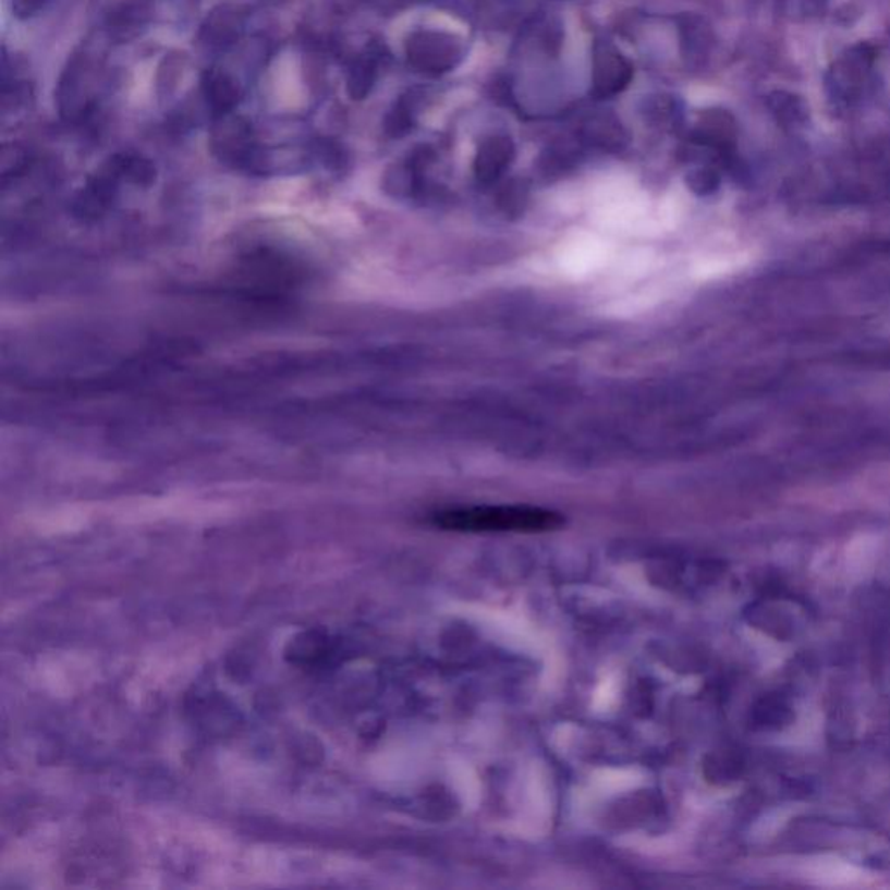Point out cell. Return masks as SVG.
<instances>
[{"label":"cell","mask_w":890,"mask_h":890,"mask_svg":"<svg viewBox=\"0 0 890 890\" xmlns=\"http://www.w3.org/2000/svg\"><path fill=\"white\" fill-rule=\"evenodd\" d=\"M435 525L456 533H548L565 524L564 516L529 504L468 507L435 515Z\"/></svg>","instance_id":"obj_1"},{"label":"cell","mask_w":890,"mask_h":890,"mask_svg":"<svg viewBox=\"0 0 890 890\" xmlns=\"http://www.w3.org/2000/svg\"><path fill=\"white\" fill-rule=\"evenodd\" d=\"M98 78L99 65L89 54L82 52L69 61L57 90L58 110L66 122L82 121L93 110Z\"/></svg>","instance_id":"obj_2"},{"label":"cell","mask_w":890,"mask_h":890,"mask_svg":"<svg viewBox=\"0 0 890 890\" xmlns=\"http://www.w3.org/2000/svg\"><path fill=\"white\" fill-rule=\"evenodd\" d=\"M253 125L235 113L215 117L211 130V150L221 162L235 168H249L254 151L258 150Z\"/></svg>","instance_id":"obj_3"},{"label":"cell","mask_w":890,"mask_h":890,"mask_svg":"<svg viewBox=\"0 0 890 890\" xmlns=\"http://www.w3.org/2000/svg\"><path fill=\"white\" fill-rule=\"evenodd\" d=\"M409 61L423 72H443L454 65L458 49L454 44L437 34H417L409 40Z\"/></svg>","instance_id":"obj_4"},{"label":"cell","mask_w":890,"mask_h":890,"mask_svg":"<svg viewBox=\"0 0 890 890\" xmlns=\"http://www.w3.org/2000/svg\"><path fill=\"white\" fill-rule=\"evenodd\" d=\"M245 14L233 5L216 8L200 31V42L212 51H224L237 42L244 32Z\"/></svg>","instance_id":"obj_5"},{"label":"cell","mask_w":890,"mask_h":890,"mask_svg":"<svg viewBox=\"0 0 890 890\" xmlns=\"http://www.w3.org/2000/svg\"><path fill=\"white\" fill-rule=\"evenodd\" d=\"M151 0H112L107 9L108 32L117 40H130L150 22Z\"/></svg>","instance_id":"obj_6"},{"label":"cell","mask_w":890,"mask_h":890,"mask_svg":"<svg viewBox=\"0 0 890 890\" xmlns=\"http://www.w3.org/2000/svg\"><path fill=\"white\" fill-rule=\"evenodd\" d=\"M203 96L212 115L221 117L237 108L242 90L232 75L224 70L211 69L203 77Z\"/></svg>","instance_id":"obj_7"},{"label":"cell","mask_w":890,"mask_h":890,"mask_svg":"<svg viewBox=\"0 0 890 890\" xmlns=\"http://www.w3.org/2000/svg\"><path fill=\"white\" fill-rule=\"evenodd\" d=\"M594 78L598 93L614 95L629 84L632 78V69L621 58V54L612 49L604 48L595 57Z\"/></svg>","instance_id":"obj_8"},{"label":"cell","mask_w":890,"mask_h":890,"mask_svg":"<svg viewBox=\"0 0 890 890\" xmlns=\"http://www.w3.org/2000/svg\"><path fill=\"white\" fill-rule=\"evenodd\" d=\"M378 75V58L373 52L362 54L350 63L346 72V93L352 99L367 98Z\"/></svg>","instance_id":"obj_9"},{"label":"cell","mask_w":890,"mask_h":890,"mask_svg":"<svg viewBox=\"0 0 890 890\" xmlns=\"http://www.w3.org/2000/svg\"><path fill=\"white\" fill-rule=\"evenodd\" d=\"M513 156L512 142L507 138H492L484 143L478 150L477 172L478 176L492 180L503 171L504 166L510 162Z\"/></svg>","instance_id":"obj_10"},{"label":"cell","mask_w":890,"mask_h":890,"mask_svg":"<svg viewBox=\"0 0 890 890\" xmlns=\"http://www.w3.org/2000/svg\"><path fill=\"white\" fill-rule=\"evenodd\" d=\"M411 127H413L411 108L407 107L405 101H401L388 112L387 119H385V131H387L388 136L399 138V136H404Z\"/></svg>","instance_id":"obj_11"},{"label":"cell","mask_w":890,"mask_h":890,"mask_svg":"<svg viewBox=\"0 0 890 890\" xmlns=\"http://www.w3.org/2000/svg\"><path fill=\"white\" fill-rule=\"evenodd\" d=\"M46 4L48 0H13V11L20 20H26L42 11Z\"/></svg>","instance_id":"obj_12"}]
</instances>
